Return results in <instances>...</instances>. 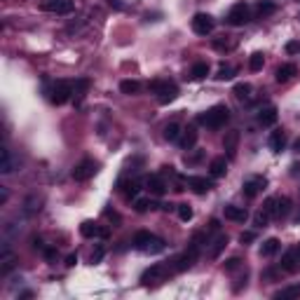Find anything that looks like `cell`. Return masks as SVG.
Segmentation results:
<instances>
[{
  "label": "cell",
  "mask_w": 300,
  "mask_h": 300,
  "mask_svg": "<svg viewBox=\"0 0 300 300\" xmlns=\"http://www.w3.org/2000/svg\"><path fill=\"white\" fill-rule=\"evenodd\" d=\"M296 73H298V71H296V66H293V64L279 66V68H277V82H289Z\"/></svg>",
  "instance_id": "obj_26"
},
{
  "label": "cell",
  "mask_w": 300,
  "mask_h": 300,
  "mask_svg": "<svg viewBox=\"0 0 300 300\" xmlns=\"http://www.w3.org/2000/svg\"><path fill=\"white\" fill-rule=\"evenodd\" d=\"M45 12H52V14H71L75 7L73 0H43L40 5Z\"/></svg>",
  "instance_id": "obj_9"
},
{
  "label": "cell",
  "mask_w": 300,
  "mask_h": 300,
  "mask_svg": "<svg viewBox=\"0 0 300 300\" xmlns=\"http://www.w3.org/2000/svg\"><path fill=\"white\" fill-rule=\"evenodd\" d=\"M26 211H28V214H35V211H40V200L35 202V197H31V200L26 202Z\"/></svg>",
  "instance_id": "obj_43"
},
{
  "label": "cell",
  "mask_w": 300,
  "mask_h": 300,
  "mask_svg": "<svg viewBox=\"0 0 300 300\" xmlns=\"http://www.w3.org/2000/svg\"><path fill=\"white\" fill-rule=\"evenodd\" d=\"M209 172H211V176H214V178L225 176V174H227V162H225V157H216V160H211V164H209Z\"/></svg>",
  "instance_id": "obj_23"
},
{
  "label": "cell",
  "mask_w": 300,
  "mask_h": 300,
  "mask_svg": "<svg viewBox=\"0 0 300 300\" xmlns=\"http://www.w3.org/2000/svg\"><path fill=\"white\" fill-rule=\"evenodd\" d=\"M237 143H239V131H227L223 136V148H225V152H227L230 160L237 155Z\"/></svg>",
  "instance_id": "obj_17"
},
{
  "label": "cell",
  "mask_w": 300,
  "mask_h": 300,
  "mask_svg": "<svg viewBox=\"0 0 300 300\" xmlns=\"http://www.w3.org/2000/svg\"><path fill=\"white\" fill-rule=\"evenodd\" d=\"M197 258H200V247H195V244H190V249L185 251V253H181V256L174 260V272H185V270H190L197 263Z\"/></svg>",
  "instance_id": "obj_5"
},
{
  "label": "cell",
  "mask_w": 300,
  "mask_h": 300,
  "mask_svg": "<svg viewBox=\"0 0 300 300\" xmlns=\"http://www.w3.org/2000/svg\"><path fill=\"white\" fill-rule=\"evenodd\" d=\"M172 272H174V268H169V265H160V263H157V265L148 268L143 275H141V281H143L146 286H155V284H162Z\"/></svg>",
  "instance_id": "obj_4"
},
{
  "label": "cell",
  "mask_w": 300,
  "mask_h": 300,
  "mask_svg": "<svg viewBox=\"0 0 300 300\" xmlns=\"http://www.w3.org/2000/svg\"><path fill=\"white\" fill-rule=\"evenodd\" d=\"M263 211L275 218V211H277V197H268V200H265V204H263Z\"/></svg>",
  "instance_id": "obj_39"
},
{
  "label": "cell",
  "mask_w": 300,
  "mask_h": 300,
  "mask_svg": "<svg viewBox=\"0 0 300 300\" xmlns=\"http://www.w3.org/2000/svg\"><path fill=\"white\" fill-rule=\"evenodd\" d=\"M298 256H300V247H298Z\"/></svg>",
  "instance_id": "obj_54"
},
{
  "label": "cell",
  "mask_w": 300,
  "mask_h": 300,
  "mask_svg": "<svg viewBox=\"0 0 300 300\" xmlns=\"http://www.w3.org/2000/svg\"><path fill=\"white\" fill-rule=\"evenodd\" d=\"M176 211H178V218H181L183 223L193 221V206H190V204H178V206H176Z\"/></svg>",
  "instance_id": "obj_37"
},
{
  "label": "cell",
  "mask_w": 300,
  "mask_h": 300,
  "mask_svg": "<svg viewBox=\"0 0 300 300\" xmlns=\"http://www.w3.org/2000/svg\"><path fill=\"white\" fill-rule=\"evenodd\" d=\"M268 185V181L263 178V176H256V178H251V181H247L244 185H242V193H244V197H249V200H253L263 188Z\"/></svg>",
  "instance_id": "obj_14"
},
{
  "label": "cell",
  "mask_w": 300,
  "mask_h": 300,
  "mask_svg": "<svg viewBox=\"0 0 300 300\" xmlns=\"http://www.w3.org/2000/svg\"><path fill=\"white\" fill-rule=\"evenodd\" d=\"M99 172V164L94 160H82L80 164H75L71 176H73L75 181H89L94 174Z\"/></svg>",
  "instance_id": "obj_7"
},
{
  "label": "cell",
  "mask_w": 300,
  "mask_h": 300,
  "mask_svg": "<svg viewBox=\"0 0 300 300\" xmlns=\"http://www.w3.org/2000/svg\"><path fill=\"white\" fill-rule=\"evenodd\" d=\"M185 185H188L193 193H197V195L209 193V190L214 188V183L209 181V178H204V176H188V178H185Z\"/></svg>",
  "instance_id": "obj_11"
},
{
  "label": "cell",
  "mask_w": 300,
  "mask_h": 300,
  "mask_svg": "<svg viewBox=\"0 0 300 300\" xmlns=\"http://www.w3.org/2000/svg\"><path fill=\"white\" fill-rule=\"evenodd\" d=\"M268 143H270V150H272V152H281V150L286 148V134H284V129L272 131Z\"/></svg>",
  "instance_id": "obj_19"
},
{
  "label": "cell",
  "mask_w": 300,
  "mask_h": 300,
  "mask_svg": "<svg viewBox=\"0 0 300 300\" xmlns=\"http://www.w3.org/2000/svg\"><path fill=\"white\" fill-rule=\"evenodd\" d=\"M193 31L197 35H209L214 31V17L206 14V12H197L193 17Z\"/></svg>",
  "instance_id": "obj_8"
},
{
  "label": "cell",
  "mask_w": 300,
  "mask_h": 300,
  "mask_svg": "<svg viewBox=\"0 0 300 300\" xmlns=\"http://www.w3.org/2000/svg\"><path fill=\"white\" fill-rule=\"evenodd\" d=\"M253 239H256V232H242V235H239V242H242V244H251Z\"/></svg>",
  "instance_id": "obj_44"
},
{
  "label": "cell",
  "mask_w": 300,
  "mask_h": 300,
  "mask_svg": "<svg viewBox=\"0 0 300 300\" xmlns=\"http://www.w3.org/2000/svg\"><path fill=\"white\" fill-rule=\"evenodd\" d=\"M293 223H300V211L296 214V218H293Z\"/></svg>",
  "instance_id": "obj_53"
},
{
  "label": "cell",
  "mask_w": 300,
  "mask_h": 300,
  "mask_svg": "<svg viewBox=\"0 0 300 300\" xmlns=\"http://www.w3.org/2000/svg\"><path fill=\"white\" fill-rule=\"evenodd\" d=\"M291 214V200L289 197H277V211H275V218H286Z\"/></svg>",
  "instance_id": "obj_29"
},
{
  "label": "cell",
  "mask_w": 300,
  "mask_h": 300,
  "mask_svg": "<svg viewBox=\"0 0 300 300\" xmlns=\"http://www.w3.org/2000/svg\"><path fill=\"white\" fill-rule=\"evenodd\" d=\"M103 216H106L108 221H113V223H120V216L115 214L113 209H106V211H103Z\"/></svg>",
  "instance_id": "obj_47"
},
{
  "label": "cell",
  "mask_w": 300,
  "mask_h": 300,
  "mask_svg": "<svg viewBox=\"0 0 300 300\" xmlns=\"http://www.w3.org/2000/svg\"><path fill=\"white\" fill-rule=\"evenodd\" d=\"M225 247H227V235H218L214 239L211 249H209V258H211V260H218V258H221V253L225 251Z\"/></svg>",
  "instance_id": "obj_21"
},
{
  "label": "cell",
  "mask_w": 300,
  "mask_h": 300,
  "mask_svg": "<svg viewBox=\"0 0 300 300\" xmlns=\"http://www.w3.org/2000/svg\"><path fill=\"white\" fill-rule=\"evenodd\" d=\"M263 66H265V56H263V52H253L251 56H249V68H251L253 73L263 71Z\"/></svg>",
  "instance_id": "obj_33"
},
{
  "label": "cell",
  "mask_w": 300,
  "mask_h": 300,
  "mask_svg": "<svg viewBox=\"0 0 300 300\" xmlns=\"http://www.w3.org/2000/svg\"><path fill=\"white\" fill-rule=\"evenodd\" d=\"M120 92L127 94V97H134V94H139L141 92V85L136 82V80H122V82H120Z\"/></svg>",
  "instance_id": "obj_31"
},
{
  "label": "cell",
  "mask_w": 300,
  "mask_h": 300,
  "mask_svg": "<svg viewBox=\"0 0 300 300\" xmlns=\"http://www.w3.org/2000/svg\"><path fill=\"white\" fill-rule=\"evenodd\" d=\"M80 235L87 237V239H94V237H103V239H106L108 230L101 227V225H97L94 221H85V223L80 225Z\"/></svg>",
  "instance_id": "obj_12"
},
{
  "label": "cell",
  "mask_w": 300,
  "mask_h": 300,
  "mask_svg": "<svg viewBox=\"0 0 300 300\" xmlns=\"http://www.w3.org/2000/svg\"><path fill=\"white\" fill-rule=\"evenodd\" d=\"M298 268H300L298 249H289V251L281 256V270H284V272H296Z\"/></svg>",
  "instance_id": "obj_15"
},
{
  "label": "cell",
  "mask_w": 300,
  "mask_h": 300,
  "mask_svg": "<svg viewBox=\"0 0 300 300\" xmlns=\"http://www.w3.org/2000/svg\"><path fill=\"white\" fill-rule=\"evenodd\" d=\"M286 52H289V54L300 52V43H298V40H291V43L286 45Z\"/></svg>",
  "instance_id": "obj_46"
},
{
  "label": "cell",
  "mask_w": 300,
  "mask_h": 300,
  "mask_svg": "<svg viewBox=\"0 0 300 300\" xmlns=\"http://www.w3.org/2000/svg\"><path fill=\"white\" fill-rule=\"evenodd\" d=\"M293 150H296V152H300V139H296V143H293Z\"/></svg>",
  "instance_id": "obj_52"
},
{
  "label": "cell",
  "mask_w": 300,
  "mask_h": 300,
  "mask_svg": "<svg viewBox=\"0 0 300 300\" xmlns=\"http://www.w3.org/2000/svg\"><path fill=\"white\" fill-rule=\"evenodd\" d=\"M227 120H230V110H227V106L218 103V106L209 108L206 113H202V115L197 118V122L204 125V127H209V129H221V127H225Z\"/></svg>",
  "instance_id": "obj_2"
},
{
  "label": "cell",
  "mask_w": 300,
  "mask_h": 300,
  "mask_svg": "<svg viewBox=\"0 0 300 300\" xmlns=\"http://www.w3.org/2000/svg\"><path fill=\"white\" fill-rule=\"evenodd\" d=\"M225 272H235V270L242 268V258H230V260H225Z\"/></svg>",
  "instance_id": "obj_40"
},
{
  "label": "cell",
  "mask_w": 300,
  "mask_h": 300,
  "mask_svg": "<svg viewBox=\"0 0 300 300\" xmlns=\"http://www.w3.org/2000/svg\"><path fill=\"white\" fill-rule=\"evenodd\" d=\"M134 249H139L141 253H148V256H157L167 249V244H164V239L155 237L152 232H136L134 235Z\"/></svg>",
  "instance_id": "obj_1"
},
{
  "label": "cell",
  "mask_w": 300,
  "mask_h": 300,
  "mask_svg": "<svg viewBox=\"0 0 300 300\" xmlns=\"http://www.w3.org/2000/svg\"><path fill=\"white\" fill-rule=\"evenodd\" d=\"M71 97H73V85H71V82L61 80V82H56V85H54V89H52V103H56V106H64Z\"/></svg>",
  "instance_id": "obj_10"
},
{
  "label": "cell",
  "mask_w": 300,
  "mask_h": 300,
  "mask_svg": "<svg viewBox=\"0 0 300 300\" xmlns=\"http://www.w3.org/2000/svg\"><path fill=\"white\" fill-rule=\"evenodd\" d=\"M232 94H235L239 101H247V99H251V85H249V82H237L235 89H232Z\"/></svg>",
  "instance_id": "obj_32"
},
{
  "label": "cell",
  "mask_w": 300,
  "mask_h": 300,
  "mask_svg": "<svg viewBox=\"0 0 300 300\" xmlns=\"http://www.w3.org/2000/svg\"><path fill=\"white\" fill-rule=\"evenodd\" d=\"M249 19H251V10H249L247 2H237L227 12V24L230 26H244V24H249Z\"/></svg>",
  "instance_id": "obj_6"
},
{
  "label": "cell",
  "mask_w": 300,
  "mask_h": 300,
  "mask_svg": "<svg viewBox=\"0 0 300 300\" xmlns=\"http://www.w3.org/2000/svg\"><path fill=\"white\" fill-rule=\"evenodd\" d=\"M181 148L183 150H193L195 148V143H197V129L195 127H188V129H183V134H181Z\"/></svg>",
  "instance_id": "obj_20"
},
{
  "label": "cell",
  "mask_w": 300,
  "mask_h": 300,
  "mask_svg": "<svg viewBox=\"0 0 300 300\" xmlns=\"http://www.w3.org/2000/svg\"><path fill=\"white\" fill-rule=\"evenodd\" d=\"M300 298V284H293V286H286L275 293V300H298Z\"/></svg>",
  "instance_id": "obj_22"
},
{
  "label": "cell",
  "mask_w": 300,
  "mask_h": 300,
  "mask_svg": "<svg viewBox=\"0 0 300 300\" xmlns=\"http://www.w3.org/2000/svg\"><path fill=\"white\" fill-rule=\"evenodd\" d=\"M206 75H209V64H206V61H197V64L190 68V77H193V80H204Z\"/></svg>",
  "instance_id": "obj_30"
},
{
  "label": "cell",
  "mask_w": 300,
  "mask_h": 300,
  "mask_svg": "<svg viewBox=\"0 0 300 300\" xmlns=\"http://www.w3.org/2000/svg\"><path fill=\"white\" fill-rule=\"evenodd\" d=\"M75 263H77V256H75V253H71V256L66 258V265H68V268H73Z\"/></svg>",
  "instance_id": "obj_49"
},
{
  "label": "cell",
  "mask_w": 300,
  "mask_h": 300,
  "mask_svg": "<svg viewBox=\"0 0 300 300\" xmlns=\"http://www.w3.org/2000/svg\"><path fill=\"white\" fill-rule=\"evenodd\" d=\"M0 155H2V162H0V172L2 174H12L14 172V164H12V155L7 148L0 150Z\"/></svg>",
  "instance_id": "obj_34"
},
{
  "label": "cell",
  "mask_w": 300,
  "mask_h": 300,
  "mask_svg": "<svg viewBox=\"0 0 300 300\" xmlns=\"http://www.w3.org/2000/svg\"><path fill=\"white\" fill-rule=\"evenodd\" d=\"M181 134H183V131H181V127H178L176 122H172V125H167V127H164V139L172 141V143L181 139Z\"/></svg>",
  "instance_id": "obj_36"
},
{
  "label": "cell",
  "mask_w": 300,
  "mask_h": 300,
  "mask_svg": "<svg viewBox=\"0 0 300 300\" xmlns=\"http://www.w3.org/2000/svg\"><path fill=\"white\" fill-rule=\"evenodd\" d=\"M108 5H110V7H115V10H125L122 0H108Z\"/></svg>",
  "instance_id": "obj_48"
},
{
  "label": "cell",
  "mask_w": 300,
  "mask_h": 300,
  "mask_svg": "<svg viewBox=\"0 0 300 300\" xmlns=\"http://www.w3.org/2000/svg\"><path fill=\"white\" fill-rule=\"evenodd\" d=\"M146 190H148L150 195L162 197V195L167 193V185H164V181H162L160 176H148V178H146Z\"/></svg>",
  "instance_id": "obj_18"
},
{
  "label": "cell",
  "mask_w": 300,
  "mask_h": 300,
  "mask_svg": "<svg viewBox=\"0 0 300 300\" xmlns=\"http://www.w3.org/2000/svg\"><path fill=\"white\" fill-rule=\"evenodd\" d=\"M120 193L125 195V200H136V195H139V183L136 181L120 183Z\"/></svg>",
  "instance_id": "obj_27"
},
{
  "label": "cell",
  "mask_w": 300,
  "mask_h": 300,
  "mask_svg": "<svg viewBox=\"0 0 300 300\" xmlns=\"http://www.w3.org/2000/svg\"><path fill=\"white\" fill-rule=\"evenodd\" d=\"M270 218H272V216H270V214H265V211H258V214H256V218H253V223H256V227H265Z\"/></svg>",
  "instance_id": "obj_41"
},
{
  "label": "cell",
  "mask_w": 300,
  "mask_h": 300,
  "mask_svg": "<svg viewBox=\"0 0 300 300\" xmlns=\"http://www.w3.org/2000/svg\"><path fill=\"white\" fill-rule=\"evenodd\" d=\"M5 202H7V190L2 188V190H0V204H5Z\"/></svg>",
  "instance_id": "obj_51"
},
{
  "label": "cell",
  "mask_w": 300,
  "mask_h": 300,
  "mask_svg": "<svg viewBox=\"0 0 300 300\" xmlns=\"http://www.w3.org/2000/svg\"><path fill=\"white\" fill-rule=\"evenodd\" d=\"M89 85H92V82H89L87 77H80V80H75V85H73V97L77 99V103H80V101L85 99V94H87V89H89Z\"/></svg>",
  "instance_id": "obj_25"
},
{
  "label": "cell",
  "mask_w": 300,
  "mask_h": 300,
  "mask_svg": "<svg viewBox=\"0 0 300 300\" xmlns=\"http://www.w3.org/2000/svg\"><path fill=\"white\" fill-rule=\"evenodd\" d=\"M216 77H218V80H232V77H235V68H232V66H221L218 73H216Z\"/></svg>",
  "instance_id": "obj_38"
},
{
  "label": "cell",
  "mask_w": 300,
  "mask_h": 300,
  "mask_svg": "<svg viewBox=\"0 0 300 300\" xmlns=\"http://www.w3.org/2000/svg\"><path fill=\"white\" fill-rule=\"evenodd\" d=\"M223 214L227 221H235V223H247V218H249L247 209H244V206H235V204H225Z\"/></svg>",
  "instance_id": "obj_13"
},
{
  "label": "cell",
  "mask_w": 300,
  "mask_h": 300,
  "mask_svg": "<svg viewBox=\"0 0 300 300\" xmlns=\"http://www.w3.org/2000/svg\"><path fill=\"white\" fill-rule=\"evenodd\" d=\"M277 118H279V113H277V108L275 106L260 108V113H258V122H260L263 127H272V125L277 122Z\"/></svg>",
  "instance_id": "obj_16"
},
{
  "label": "cell",
  "mask_w": 300,
  "mask_h": 300,
  "mask_svg": "<svg viewBox=\"0 0 300 300\" xmlns=\"http://www.w3.org/2000/svg\"><path fill=\"white\" fill-rule=\"evenodd\" d=\"M277 251H279V239L277 237H270V239L263 242V247H260V256L270 258V256H275Z\"/></svg>",
  "instance_id": "obj_24"
},
{
  "label": "cell",
  "mask_w": 300,
  "mask_h": 300,
  "mask_svg": "<svg viewBox=\"0 0 300 300\" xmlns=\"http://www.w3.org/2000/svg\"><path fill=\"white\" fill-rule=\"evenodd\" d=\"M256 10L260 17H268V14H275V12H277V2H275V0H258Z\"/></svg>",
  "instance_id": "obj_28"
},
{
  "label": "cell",
  "mask_w": 300,
  "mask_h": 300,
  "mask_svg": "<svg viewBox=\"0 0 300 300\" xmlns=\"http://www.w3.org/2000/svg\"><path fill=\"white\" fill-rule=\"evenodd\" d=\"M134 209H136L139 214H146L148 209H157V204L150 202L148 197H136V200H134Z\"/></svg>",
  "instance_id": "obj_35"
},
{
  "label": "cell",
  "mask_w": 300,
  "mask_h": 300,
  "mask_svg": "<svg viewBox=\"0 0 300 300\" xmlns=\"http://www.w3.org/2000/svg\"><path fill=\"white\" fill-rule=\"evenodd\" d=\"M148 87L157 94V101H160L162 106L172 103L174 99L178 97V87L174 85V82H169V80H152Z\"/></svg>",
  "instance_id": "obj_3"
},
{
  "label": "cell",
  "mask_w": 300,
  "mask_h": 300,
  "mask_svg": "<svg viewBox=\"0 0 300 300\" xmlns=\"http://www.w3.org/2000/svg\"><path fill=\"white\" fill-rule=\"evenodd\" d=\"M209 230H214V232H218V230H221V223H218V221H209Z\"/></svg>",
  "instance_id": "obj_50"
},
{
  "label": "cell",
  "mask_w": 300,
  "mask_h": 300,
  "mask_svg": "<svg viewBox=\"0 0 300 300\" xmlns=\"http://www.w3.org/2000/svg\"><path fill=\"white\" fill-rule=\"evenodd\" d=\"M43 256L47 258V260H54V258H56V249H54V247H45L43 249Z\"/></svg>",
  "instance_id": "obj_45"
},
{
  "label": "cell",
  "mask_w": 300,
  "mask_h": 300,
  "mask_svg": "<svg viewBox=\"0 0 300 300\" xmlns=\"http://www.w3.org/2000/svg\"><path fill=\"white\" fill-rule=\"evenodd\" d=\"M103 256H106V247H101V244H99V247L92 251V263H101Z\"/></svg>",
  "instance_id": "obj_42"
}]
</instances>
